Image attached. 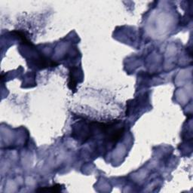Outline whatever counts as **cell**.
Masks as SVG:
<instances>
[{
	"mask_svg": "<svg viewBox=\"0 0 193 193\" xmlns=\"http://www.w3.org/2000/svg\"><path fill=\"white\" fill-rule=\"evenodd\" d=\"M61 186L60 184H57L55 185L54 186H51V187H50V188H43V189H38L37 190V191H40V192H60L61 191Z\"/></svg>",
	"mask_w": 193,
	"mask_h": 193,
	"instance_id": "6da1fadb",
	"label": "cell"
}]
</instances>
